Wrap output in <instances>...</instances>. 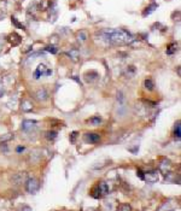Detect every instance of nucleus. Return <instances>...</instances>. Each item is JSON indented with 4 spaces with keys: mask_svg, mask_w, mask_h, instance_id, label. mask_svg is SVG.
Wrapping results in <instances>:
<instances>
[{
    "mask_svg": "<svg viewBox=\"0 0 181 211\" xmlns=\"http://www.w3.org/2000/svg\"><path fill=\"white\" fill-rule=\"evenodd\" d=\"M102 35L104 40L110 45H129L134 40L128 31L122 29H106L103 31Z\"/></svg>",
    "mask_w": 181,
    "mask_h": 211,
    "instance_id": "nucleus-1",
    "label": "nucleus"
},
{
    "mask_svg": "<svg viewBox=\"0 0 181 211\" xmlns=\"http://www.w3.org/2000/svg\"><path fill=\"white\" fill-rule=\"evenodd\" d=\"M24 185H25L27 192L30 193V194H35L36 192H39L40 181H39V179H36V177H29L28 180L25 181Z\"/></svg>",
    "mask_w": 181,
    "mask_h": 211,
    "instance_id": "nucleus-2",
    "label": "nucleus"
},
{
    "mask_svg": "<svg viewBox=\"0 0 181 211\" xmlns=\"http://www.w3.org/2000/svg\"><path fill=\"white\" fill-rule=\"evenodd\" d=\"M50 75H52V70L48 69L45 64H39L36 70L34 71V78H36V80L41 76H50Z\"/></svg>",
    "mask_w": 181,
    "mask_h": 211,
    "instance_id": "nucleus-3",
    "label": "nucleus"
},
{
    "mask_svg": "<svg viewBox=\"0 0 181 211\" xmlns=\"http://www.w3.org/2000/svg\"><path fill=\"white\" fill-rule=\"evenodd\" d=\"M29 179V176H28V174L25 171H22V172H17L12 177H11V181L15 183V185H22V183H25V181Z\"/></svg>",
    "mask_w": 181,
    "mask_h": 211,
    "instance_id": "nucleus-4",
    "label": "nucleus"
},
{
    "mask_svg": "<svg viewBox=\"0 0 181 211\" xmlns=\"http://www.w3.org/2000/svg\"><path fill=\"white\" fill-rule=\"evenodd\" d=\"M144 180L147 181L149 183H155L159 180V176H158V171L157 170H151V171L144 172Z\"/></svg>",
    "mask_w": 181,
    "mask_h": 211,
    "instance_id": "nucleus-5",
    "label": "nucleus"
},
{
    "mask_svg": "<svg viewBox=\"0 0 181 211\" xmlns=\"http://www.w3.org/2000/svg\"><path fill=\"white\" fill-rule=\"evenodd\" d=\"M36 124H38V122L34 121V119H24L23 122H22V130L23 132L34 130L36 128Z\"/></svg>",
    "mask_w": 181,
    "mask_h": 211,
    "instance_id": "nucleus-6",
    "label": "nucleus"
},
{
    "mask_svg": "<svg viewBox=\"0 0 181 211\" xmlns=\"http://www.w3.org/2000/svg\"><path fill=\"white\" fill-rule=\"evenodd\" d=\"M83 140L88 144H97L100 140V135L97 133H87L83 135Z\"/></svg>",
    "mask_w": 181,
    "mask_h": 211,
    "instance_id": "nucleus-7",
    "label": "nucleus"
},
{
    "mask_svg": "<svg viewBox=\"0 0 181 211\" xmlns=\"http://www.w3.org/2000/svg\"><path fill=\"white\" fill-rule=\"evenodd\" d=\"M109 162H110L109 158L103 157V158H100L99 161H97L95 163H93L92 169H102V168H104V166H106V164H109Z\"/></svg>",
    "mask_w": 181,
    "mask_h": 211,
    "instance_id": "nucleus-8",
    "label": "nucleus"
},
{
    "mask_svg": "<svg viewBox=\"0 0 181 211\" xmlns=\"http://www.w3.org/2000/svg\"><path fill=\"white\" fill-rule=\"evenodd\" d=\"M99 77V75H98V72L97 71H88L85 74V81L88 82V83H92V82H95L97 80Z\"/></svg>",
    "mask_w": 181,
    "mask_h": 211,
    "instance_id": "nucleus-9",
    "label": "nucleus"
},
{
    "mask_svg": "<svg viewBox=\"0 0 181 211\" xmlns=\"http://www.w3.org/2000/svg\"><path fill=\"white\" fill-rule=\"evenodd\" d=\"M21 109H22L23 112H30L34 109V105H33V103L29 99H23L21 102Z\"/></svg>",
    "mask_w": 181,
    "mask_h": 211,
    "instance_id": "nucleus-10",
    "label": "nucleus"
},
{
    "mask_svg": "<svg viewBox=\"0 0 181 211\" xmlns=\"http://www.w3.org/2000/svg\"><path fill=\"white\" fill-rule=\"evenodd\" d=\"M35 97H36V99H38V100H40V102H45V100H47L48 93H47V91H46L45 88H40V89H38V91H36Z\"/></svg>",
    "mask_w": 181,
    "mask_h": 211,
    "instance_id": "nucleus-11",
    "label": "nucleus"
},
{
    "mask_svg": "<svg viewBox=\"0 0 181 211\" xmlns=\"http://www.w3.org/2000/svg\"><path fill=\"white\" fill-rule=\"evenodd\" d=\"M8 41L11 42L12 46H18V45L22 42V38H21L17 33H12V34L8 36Z\"/></svg>",
    "mask_w": 181,
    "mask_h": 211,
    "instance_id": "nucleus-12",
    "label": "nucleus"
},
{
    "mask_svg": "<svg viewBox=\"0 0 181 211\" xmlns=\"http://www.w3.org/2000/svg\"><path fill=\"white\" fill-rule=\"evenodd\" d=\"M103 209H104V211H116L117 205L115 203V200H112V202L105 200V202L103 203Z\"/></svg>",
    "mask_w": 181,
    "mask_h": 211,
    "instance_id": "nucleus-13",
    "label": "nucleus"
},
{
    "mask_svg": "<svg viewBox=\"0 0 181 211\" xmlns=\"http://www.w3.org/2000/svg\"><path fill=\"white\" fill-rule=\"evenodd\" d=\"M98 185V187L100 189V193H102V196H108L109 194V192H110V188H109V185L106 183V182H98L97 183Z\"/></svg>",
    "mask_w": 181,
    "mask_h": 211,
    "instance_id": "nucleus-14",
    "label": "nucleus"
},
{
    "mask_svg": "<svg viewBox=\"0 0 181 211\" xmlns=\"http://www.w3.org/2000/svg\"><path fill=\"white\" fill-rule=\"evenodd\" d=\"M65 55H68V57H70L74 62H77V61H79L80 52H79V50H76V48H72V50H70V51H68Z\"/></svg>",
    "mask_w": 181,
    "mask_h": 211,
    "instance_id": "nucleus-15",
    "label": "nucleus"
},
{
    "mask_svg": "<svg viewBox=\"0 0 181 211\" xmlns=\"http://www.w3.org/2000/svg\"><path fill=\"white\" fill-rule=\"evenodd\" d=\"M76 39L79 41L80 44H83V42H86L87 39H88V34H87L86 30H80L77 34H76Z\"/></svg>",
    "mask_w": 181,
    "mask_h": 211,
    "instance_id": "nucleus-16",
    "label": "nucleus"
},
{
    "mask_svg": "<svg viewBox=\"0 0 181 211\" xmlns=\"http://www.w3.org/2000/svg\"><path fill=\"white\" fill-rule=\"evenodd\" d=\"M157 8H158L157 4H156V3H152L151 5H149L147 8H145V11L142 12V16H144V17H146V16L151 15V13H152V12H153L155 10H157Z\"/></svg>",
    "mask_w": 181,
    "mask_h": 211,
    "instance_id": "nucleus-17",
    "label": "nucleus"
},
{
    "mask_svg": "<svg viewBox=\"0 0 181 211\" xmlns=\"http://www.w3.org/2000/svg\"><path fill=\"white\" fill-rule=\"evenodd\" d=\"M174 136H175V139H178V140H180V138H181V127H180V121H178V122L175 123V127H174Z\"/></svg>",
    "mask_w": 181,
    "mask_h": 211,
    "instance_id": "nucleus-18",
    "label": "nucleus"
},
{
    "mask_svg": "<svg viewBox=\"0 0 181 211\" xmlns=\"http://www.w3.org/2000/svg\"><path fill=\"white\" fill-rule=\"evenodd\" d=\"M91 196L95 198V199H100L102 198V193H100V189L98 187V185H95L94 187L92 188V191H91Z\"/></svg>",
    "mask_w": 181,
    "mask_h": 211,
    "instance_id": "nucleus-19",
    "label": "nucleus"
},
{
    "mask_svg": "<svg viewBox=\"0 0 181 211\" xmlns=\"http://www.w3.org/2000/svg\"><path fill=\"white\" fill-rule=\"evenodd\" d=\"M176 51H178V44L174 42V44H170L169 46L167 47V51H165V52H167V55H174Z\"/></svg>",
    "mask_w": 181,
    "mask_h": 211,
    "instance_id": "nucleus-20",
    "label": "nucleus"
},
{
    "mask_svg": "<svg viewBox=\"0 0 181 211\" xmlns=\"http://www.w3.org/2000/svg\"><path fill=\"white\" fill-rule=\"evenodd\" d=\"M87 122L91 123L92 125H98L100 122H102V117H100V116H93V117L89 118Z\"/></svg>",
    "mask_w": 181,
    "mask_h": 211,
    "instance_id": "nucleus-21",
    "label": "nucleus"
},
{
    "mask_svg": "<svg viewBox=\"0 0 181 211\" xmlns=\"http://www.w3.org/2000/svg\"><path fill=\"white\" fill-rule=\"evenodd\" d=\"M144 86H145L146 89L152 91V89L155 88V83H153V81H152L151 78H146V80H145V82H144Z\"/></svg>",
    "mask_w": 181,
    "mask_h": 211,
    "instance_id": "nucleus-22",
    "label": "nucleus"
},
{
    "mask_svg": "<svg viewBox=\"0 0 181 211\" xmlns=\"http://www.w3.org/2000/svg\"><path fill=\"white\" fill-rule=\"evenodd\" d=\"M50 5H51L50 0H42V1L40 3V10H41V11H46V10H48Z\"/></svg>",
    "mask_w": 181,
    "mask_h": 211,
    "instance_id": "nucleus-23",
    "label": "nucleus"
},
{
    "mask_svg": "<svg viewBox=\"0 0 181 211\" xmlns=\"http://www.w3.org/2000/svg\"><path fill=\"white\" fill-rule=\"evenodd\" d=\"M57 138V132L55 130H48L47 133H46V139L50 141H53Z\"/></svg>",
    "mask_w": 181,
    "mask_h": 211,
    "instance_id": "nucleus-24",
    "label": "nucleus"
},
{
    "mask_svg": "<svg viewBox=\"0 0 181 211\" xmlns=\"http://www.w3.org/2000/svg\"><path fill=\"white\" fill-rule=\"evenodd\" d=\"M11 139H13V134L8 133L5 134V135H3V136H0V142H5V141H8L11 140Z\"/></svg>",
    "mask_w": 181,
    "mask_h": 211,
    "instance_id": "nucleus-25",
    "label": "nucleus"
},
{
    "mask_svg": "<svg viewBox=\"0 0 181 211\" xmlns=\"http://www.w3.org/2000/svg\"><path fill=\"white\" fill-rule=\"evenodd\" d=\"M118 211H132V206L129 204H121L118 208Z\"/></svg>",
    "mask_w": 181,
    "mask_h": 211,
    "instance_id": "nucleus-26",
    "label": "nucleus"
},
{
    "mask_svg": "<svg viewBox=\"0 0 181 211\" xmlns=\"http://www.w3.org/2000/svg\"><path fill=\"white\" fill-rule=\"evenodd\" d=\"M11 21H12V23L15 24L16 27H18V28H21V29H25V27H24V25H23V24H22V23H19V22L17 21V19H16V18H15V17H12V18H11Z\"/></svg>",
    "mask_w": 181,
    "mask_h": 211,
    "instance_id": "nucleus-27",
    "label": "nucleus"
},
{
    "mask_svg": "<svg viewBox=\"0 0 181 211\" xmlns=\"http://www.w3.org/2000/svg\"><path fill=\"white\" fill-rule=\"evenodd\" d=\"M58 35H52V36H50V42H51V45H56V44H58Z\"/></svg>",
    "mask_w": 181,
    "mask_h": 211,
    "instance_id": "nucleus-28",
    "label": "nucleus"
},
{
    "mask_svg": "<svg viewBox=\"0 0 181 211\" xmlns=\"http://www.w3.org/2000/svg\"><path fill=\"white\" fill-rule=\"evenodd\" d=\"M45 50H46L47 52H51V53H53V55H56V53L58 52V50H57V48H56V47L53 46V45H51V46H47L46 48H45Z\"/></svg>",
    "mask_w": 181,
    "mask_h": 211,
    "instance_id": "nucleus-29",
    "label": "nucleus"
},
{
    "mask_svg": "<svg viewBox=\"0 0 181 211\" xmlns=\"http://www.w3.org/2000/svg\"><path fill=\"white\" fill-rule=\"evenodd\" d=\"M136 175L141 179V180H144V171H142L141 169H138V171H136Z\"/></svg>",
    "mask_w": 181,
    "mask_h": 211,
    "instance_id": "nucleus-30",
    "label": "nucleus"
},
{
    "mask_svg": "<svg viewBox=\"0 0 181 211\" xmlns=\"http://www.w3.org/2000/svg\"><path fill=\"white\" fill-rule=\"evenodd\" d=\"M4 93H5V88H4V85L0 82V97H3Z\"/></svg>",
    "mask_w": 181,
    "mask_h": 211,
    "instance_id": "nucleus-31",
    "label": "nucleus"
},
{
    "mask_svg": "<svg viewBox=\"0 0 181 211\" xmlns=\"http://www.w3.org/2000/svg\"><path fill=\"white\" fill-rule=\"evenodd\" d=\"M76 135H77V133H76V132H74V133L71 134V139H70L71 142H74V141H75V138H76Z\"/></svg>",
    "mask_w": 181,
    "mask_h": 211,
    "instance_id": "nucleus-32",
    "label": "nucleus"
},
{
    "mask_svg": "<svg viewBox=\"0 0 181 211\" xmlns=\"http://www.w3.org/2000/svg\"><path fill=\"white\" fill-rule=\"evenodd\" d=\"M16 151L18 152V153H21V152H23L24 151V147H22V146H18V147L16 149Z\"/></svg>",
    "mask_w": 181,
    "mask_h": 211,
    "instance_id": "nucleus-33",
    "label": "nucleus"
}]
</instances>
